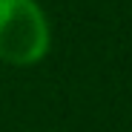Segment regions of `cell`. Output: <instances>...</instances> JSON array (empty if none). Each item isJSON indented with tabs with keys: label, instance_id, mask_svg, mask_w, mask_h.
Here are the masks:
<instances>
[{
	"label": "cell",
	"instance_id": "1",
	"mask_svg": "<svg viewBox=\"0 0 132 132\" xmlns=\"http://www.w3.org/2000/svg\"><path fill=\"white\" fill-rule=\"evenodd\" d=\"M49 52V23L35 0H0V60L32 66Z\"/></svg>",
	"mask_w": 132,
	"mask_h": 132
}]
</instances>
